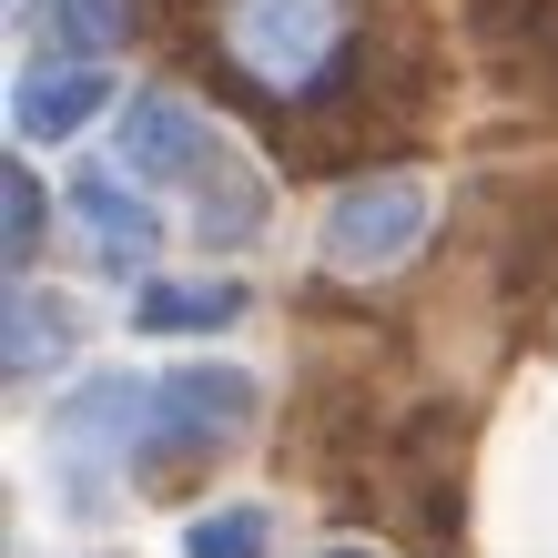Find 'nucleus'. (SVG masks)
Listing matches in <instances>:
<instances>
[{"instance_id":"7ed1b4c3","label":"nucleus","mask_w":558,"mask_h":558,"mask_svg":"<svg viewBox=\"0 0 558 558\" xmlns=\"http://www.w3.org/2000/svg\"><path fill=\"white\" fill-rule=\"evenodd\" d=\"M244 416H254V386H244L234 366H183V376H162V386H153V426H143V447H153V457H214Z\"/></svg>"},{"instance_id":"ddd939ff","label":"nucleus","mask_w":558,"mask_h":558,"mask_svg":"<svg viewBox=\"0 0 558 558\" xmlns=\"http://www.w3.org/2000/svg\"><path fill=\"white\" fill-rule=\"evenodd\" d=\"M0 193H11V265H31V254H41V183L11 162V173H0Z\"/></svg>"},{"instance_id":"39448f33","label":"nucleus","mask_w":558,"mask_h":558,"mask_svg":"<svg viewBox=\"0 0 558 558\" xmlns=\"http://www.w3.org/2000/svg\"><path fill=\"white\" fill-rule=\"evenodd\" d=\"M122 162H133L143 183H214V173H234L214 143V122L204 112H183V102H122Z\"/></svg>"},{"instance_id":"0eeeda50","label":"nucleus","mask_w":558,"mask_h":558,"mask_svg":"<svg viewBox=\"0 0 558 558\" xmlns=\"http://www.w3.org/2000/svg\"><path fill=\"white\" fill-rule=\"evenodd\" d=\"M72 214H82V234L102 244V265H153V204H133L122 193V173H72Z\"/></svg>"},{"instance_id":"4468645a","label":"nucleus","mask_w":558,"mask_h":558,"mask_svg":"<svg viewBox=\"0 0 558 558\" xmlns=\"http://www.w3.org/2000/svg\"><path fill=\"white\" fill-rule=\"evenodd\" d=\"M325 558H376V548H325Z\"/></svg>"},{"instance_id":"f257e3e1","label":"nucleus","mask_w":558,"mask_h":558,"mask_svg":"<svg viewBox=\"0 0 558 558\" xmlns=\"http://www.w3.org/2000/svg\"><path fill=\"white\" fill-rule=\"evenodd\" d=\"M214 51L234 82L275 92V102H336L355 72V21L345 0H223Z\"/></svg>"},{"instance_id":"9b49d317","label":"nucleus","mask_w":558,"mask_h":558,"mask_svg":"<svg viewBox=\"0 0 558 558\" xmlns=\"http://www.w3.org/2000/svg\"><path fill=\"white\" fill-rule=\"evenodd\" d=\"M254 223H265V193L244 173H214L204 183V244H254Z\"/></svg>"},{"instance_id":"1a4fd4ad","label":"nucleus","mask_w":558,"mask_h":558,"mask_svg":"<svg viewBox=\"0 0 558 558\" xmlns=\"http://www.w3.org/2000/svg\"><path fill=\"white\" fill-rule=\"evenodd\" d=\"M51 31V51H72V61H102L122 31H133V0H41V11H31Z\"/></svg>"},{"instance_id":"6e6552de","label":"nucleus","mask_w":558,"mask_h":558,"mask_svg":"<svg viewBox=\"0 0 558 558\" xmlns=\"http://www.w3.org/2000/svg\"><path fill=\"white\" fill-rule=\"evenodd\" d=\"M143 336H204V325H234L244 315V284H143Z\"/></svg>"},{"instance_id":"9d476101","label":"nucleus","mask_w":558,"mask_h":558,"mask_svg":"<svg viewBox=\"0 0 558 558\" xmlns=\"http://www.w3.org/2000/svg\"><path fill=\"white\" fill-rule=\"evenodd\" d=\"M72 336H82L72 305H51V294H11V376H41L51 355H72Z\"/></svg>"},{"instance_id":"f8f14e48","label":"nucleus","mask_w":558,"mask_h":558,"mask_svg":"<svg viewBox=\"0 0 558 558\" xmlns=\"http://www.w3.org/2000/svg\"><path fill=\"white\" fill-rule=\"evenodd\" d=\"M183 558H265V518L254 508H223V518H193Z\"/></svg>"},{"instance_id":"20e7f679","label":"nucleus","mask_w":558,"mask_h":558,"mask_svg":"<svg viewBox=\"0 0 558 558\" xmlns=\"http://www.w3.org/2000/svg\"><path fill=\"white\" fill-rule=\"evenodd\" d=\"M426 234V193L416 183H355L336 223H325V265L336 275H376V265H397V254Z\"/></svg>"},{"instance_id":"423d86ee","label":"nucleus","mask_w":558,"mask_h":558,"mask_svg":"<svg viewBox=\"0 0 558 558\" xmlns=\"http://www.w3.org/2000/svg\"><path fill=\"white\" fill-rule=\"evenodd\" d=\"M102 102H112L102 61H41V72H21V82H11V133H21V143L82 133V122L102 112Z\"/></svg>"},{"instance_id":"f03ea898","label":"nucleus","mask_w":558,"mask_h":558,"mask_svg":"<svg viewBox=\"0 0 558 558\" xmlns=\"http://www.w3.org/2000/svg\"><path fill=\"white\" fill-rule=\"evenodd\" d=\"M143 426H153V386L143 376H92L82 397L61 407V468H72L82 508H102V468L122 447H143Z\"/></svg>"}]
</instances>
